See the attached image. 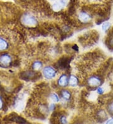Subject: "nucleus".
Segmentation results:
<instances>
[{
  "mask_svg": "<svg viewBox=\"0 0 113 124\" xmlns=\"http://www.w3.org/2000/svg\"><path fill=\"white\" fill-rule=\"evenodd\" d=\"M43 75L47 79H52L56 75V71L52 67H45L43 69Z\"/></svg>",
  "mask_w": 113,
  "mask_h": 124,
  "instance_id": "nucleus-2",
  "label": "nucleus"
},
{
  "mask_svg": "<svg viewBox=\"0 0 113 124\" xmlns=\"http://www.w3.org/2000/svg\"><path fill=\"white\" fill-rule=\"evenodd\" d=\"M8 43L5 39L0 37V51H3L7 49L8 48Z\"/></svg>",
  "mask_w": 113,
  "mask_h": 124,
  "instance_id": "nucleus-8",
  "label": "nucleus"
},
{
  "mask_svg": "<svg viewBox=\"0 0 113 124\" xmlns=\"http://www.w3.org/2000/svg\"><path fill=\"white\" fill-rule=\"evenodd\" d=\"M42 67V63L40 62H35L33 64V68L34 70H38Z\"/></svg>",
  "mask_w": 113,
  "mask_h": 124,
  "instance_id": "nucleus-10",
  "label": "nucleus"
},
{
  "mask_svg": "<svg viewBox=\"0 0 113 124\" xmlns=\"http://www.w3.org/2000/svg\"><path fill=\"white\" fill-rule=\"evenodd\" d=\"M87 83L90 87H99L101 84V80L98 77L93 76L89 78Z\"/></svg>",
  "mask_w": 113,
  "mask_h": 124,
  "instance_id": "nucleus-3",
  "label": "nucleus"
},
{
  "mask_svg": "<svg viewBox=\"0 0 113 124\" xmlns=\"http://www.w3.org/2000/svg\"><path fill=\"white\" fill-rule=\"evenodd\" d=\"M58 84L59 86L64 87L69 84V79L65 75H62L58 80Z\"/></svg>",
  "mask_w": 113,
  "mask_h": 124,
  "instance_id": "nucleus-5",
  "label": "nucleus"
},
{
  "mask_svg": "<svg viewBox=\"0 0 113 124\" xmlns=\"http://www.w3.org/2000/svg\"><path fill=\"white\" fill-rule=\"evenodd\" d=\"M109 27H110V23H108V22H105V23H104V24H103L102 29H103V30L105 32L108 30Z\"/></svg>",
  "mask_w": 113,
  "mask_h": 124,
  "instance_id": "nucleus-11",
  "label": "nucleus"
},
{
  "mask_svg": "<svg viewBox=\"0 0 113 124\" xmlns=\"http://www.w3.org/2000/svg\"><path fill=\"white\" fill-rule=\"evenodd\" d=\"M106 124H113V118H111V119H109V120H107Z\"/></svg>",
  "mask_w": 113,
  "mask_h": 124,
  "instance_id": "nucleus-16",
  "label": "nucleus"
},
{
  "mask_svg": "<svg viewBox=\"0 0 113 124\" xmlns=\"http://www.w3.org/2000/svg\"><path fill=\"white\" fill-rule=\"evenodd\" d=\"M22 21L24 24L28 26H35L37 23L36 18L29 13L25 14L22 18Z\"/></svg>",
  "mask_w": 113,
  "mask_h": 124,
  "instance_id": "nucleus-1",
  "label": "nucleus"
},
{
  "mask_svg": "<svg viewBox=\"0 0 113 124\" xmlns=\"http://www.w3.org/2000/svg\"><path fill=\"white\" fill-rule=\"evenodd\" d=\"M69 83L71 86H77L78 84V79L74 75H71L69 79Z\"/></svg>",
  "mask_w": 113,
  "mask_h": 124,
  "instance_id": "nucleus-7",
  "label": "nucleus"
},
{
  "mask_svg": "<svg viewBox=\"0 0 113 124\" xmlns=\"http://www.w3.org/2000/svg\"><path fill=\"white\" fill-rule=\"evenodd\" d=\"M97 92L99 93H100V94L103 93V88H101V87H98V88H97Z\"/></svg>",
  "mask_w": 113,
  "mask_h": 124,
  "instance_id": "nucleus-15",
  "label": "nucleus"
},
{
  "mask_svg": "<svg viewBox=\"0 0 113 124\" xmlns=\"http://www.w3.org/2000/svg\"><path fill=\"white\" fill-rule=\"evenodd\" d=\"M11 57L8 54H3L0 56V65L3 67H8L11 63Z\"/></svg>",
  "mask_w": 113,
  "mask_h": 124,
  "instance_id": "nucleus-4",
  "label": "nucleus"
},
{
  "mask_svg": "<svg viewBox=\"0 0 113 124\" xmlns=\"http://www.w3.org/2000/svg\"><path fill=\"white\" fill-rule=\"evenodd\" d=\"M60 121L63 124H68V122L65 116H62L61 119H60Z\"/></svg>",
  "mask_w": 113,
  "mask_h": 124,
  "instance_id": "nucleus-14",
  "label": "nucleus"
},
{
  "mask_svg": "<svg viewBox=\"0 0 113 124\" xmlns=\"http://www.w3.org/2000/svg\"><path fill=\"white\" fill-rule=\"evenodd\" d=\"M62 96L63 98H64L65 100H69L70 97V93L67 90H63L62 92Z\"/></svg>",
  "mask_w": 113,
  "mask_h": 124,
  "instance_id": "nucleus-9",
  "label": "nucleus"
},
{
  "mask_svg": "<svg viewBox=\"0 0 113 124\" xmlns=\"http://www.w3.org/2000/svg\"><path fill=\"white\" fill-rule=\"evenodd\" d=\"M78 19L82 23H87L90 21V17L86 12H80L78 15Z\"/></svg>",
  "mask_w": 113,
  "mask_h": 124,
  "instance_id": "nucleus-6",
  "label": "nucleus"
},
{
  "mask_svg": "<svg viewBox=\"0 0 113 124\" xmlns=\"http://www.w3.org/2000/svg\"><path fill=\"white\" fill-rule=\"evenodd\" d=\"M51 98L52 100L55 102H58L59 101V98L58 95L55 93H53L51 95Z\"/></svg>",
  "mask_w": 113,
  "mask_h": 124,
  "instance_id": "nucleus-12",
  "label": "nucleus"
},
{
  "mask_svg": "<svg viewBox=\"0 0 113 124\" xmlns=\"http://www.w3.org/2000/svg\"><path fill=\"white\" fill-rule=\"evenodd\" d=\"M107 108H108V111L109 112V113L113 114V101L109 103Z\"/></svg>",
  "mask_w": 113,
  "mask_h": 124,
  "instance_id": "nucleus-13",
  "label": "nucleus"
},
{
  "mask_svg": "<svg viewBox=\"0 0 113 124\" xmlns=\"http://www.w3.org/2000/svg\"><path fill=\"white\" fill-rule=\"evenodd\" d=\"M2 105H3V102H2L1 99V98H0V108L2 107Z\"/></svg>",
  "mask_w": 113,
  "mask_h": 124,
  "instance_id": "nucleus-17",
  "label": "nucleus"
}]
</instances>
